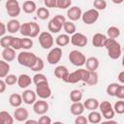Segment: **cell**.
<instances>
[{"label":"cell","mask_w":124,"mask_h":124,"mask_svg":"<svg viewBox=\"0 0 124 124\" xmlns=\"http://www.w3.org/2000/svg\"><path fill=\"white\" fill-rule=\"evenodd\" d=\"M104 46L106 47L108 54L111 59H118L121 56V53H122L121 46L116 40L108 38Z\"/></svg>","instance_id":"6da1fadb"},{"label":"cell","mask_w":124,"mask_h":124,"mask_svg":"<svg viewBox=\"0 0 124 124\" xmlns=\"http://www.w3.org/2000/svg\"><path fill=\"white\" fill-rule=\"evenodd\" d=\"M89 73L90 72L85 69H78L75 72L69 73L64 81L68 83H78V81L86 82L89 78Z\"/></svg>","instance_id":"7a4b0ae2"},{"label":"cell","mask_w":124,"mask_h":124,"mask_svg":"<svg viewBox=\"0 0 124 124\" xmlns=\"http://www.w3.org/2000/svg\"><path fill=\"white\" fill-rule=\"evenodd\" d=\"M37 55L33 52H30V51H27V50H24V51H21L17 54V62L19 63V65L21 66H24V67H27V68H31L36 60H37Z\"/></svg>","instance_id":"3957f363"},{"label":"cell","mask_w":124,"mask_h":124,"mask_svg":"<svg viewBox=\"0 0 124 124\" xmlns=\"http://www.w3.org/2000/svg\"><path fill=\"white\" fill-rule=\"evenodd\" d=\"M66 22V18L62 15H56L53 18H51L47 24V29L51 33H58L61 31L64 23Z\"/></svg>","instance_id":"277c9868"},{"label":"cell","mask_w":124,"mask_h":124,"mask_svg":"<svg viewBox=\"0 0 124 124\" xmlns=\"http://www.w3.org/2000/svg\"><path fill=\"white\" fill-rule=\"evenodd\" d=\"M69 61L74 66L80 67L85 64L86 58H85V55L81 51H79L78 49H74L69 53Z\"/></svg>","instance_id":"5b68a950"},{"label":"cell","mask_w":124,"mask_h":124,"mask_svg":"<svg viewBox=\"0 0 124 124\" xmlns=\"http://www.w3.org/2000/svg\"><path fill=\"white\" fill-rule=\"evenodd\" d=\"M5 7H6V11L7 14L12 16V17H16L17 16H19L21 8L19 6L18 1L16 0H8L5 3Z\"/></svg>","instance_id":"8992f818"},{"label":"cell","mask_w":124,"mask_h":124,"mask_svg":"<svg viewBox=\"0 0 124 124\" xmlns=\"http://www.w3.org/2000/svg\"><path fill=\"white\" fill-rule=\"evenodd\" d=\"M39 43L44 49H49L52 47L54 40L49 32H41L39 34Z\"/></svg>","instance_id":"52a82bcc"},{"label":"cell","mask_w":124,"mask_h":124,"mask_svg":"<svg viewBox=\"0 0 124 124\" xmlns=\"http://www.w3.org/2000/svg\"><path fill=\"white\" fill-rule=\"evenodd\" d=\"M36 95L39 96V98H41L42 100L47 99L50 97L51 95V89L48 85V82H42L36 85V91H35Z\"/></svg>","instance_id":"ba28073f"},{"label":"cell","mask_w":124,"mask_h":124,"mask_svg":"<svg viewBox=\"0 0 124 124\" xmlns=\"http://www.w3.org/2000/svg\"><path fill=\"white\" fill-rule=\"evenodd\" d=\"M99 108L101 110L102 115L107 119V120H110L113 118L114 116V110L112 108V106L110 104V102L108 101H103L101 104H99Z\"/></svg>","instance_id":"9c48e42d"},{"label":"cell","mask_w":124,"mask_h":124,"mask_svg":"<svg viewBox=\"0 0 124 124\" xmlns=\"http://www.w3.org/2000/svg\"><path fill=\"white\" fill-rule=\"evenodd\" d=\"M99 16H100V14L98 11H96L95 9H90V10L85 11L81 15V19L85 24L90 25V24L95 23L98 20Z\"/></svg>","instance_id":"30bf717a"},{"label":"cell","mask_w":124,"mask_h":124,"mask_svg":"<svg viewBox=\"0 0 124 124\" xmlns=\"http://www.w3.org/2000/svg\"><path fill=\"white\" fill-rule=\"evenodd\" d=\"M61 57H62V49L59 46L51 48L47 54V62L50 65H55L61 60Z\"/></svg>","instance_id":"8fae6325"},{"label":"cell","mask_w":124,"mask_h":124,"mask_svg":"<svg viewBox=\"0 0 124 124\" xmlns=\"http://www.w3.org/2000/svg\"><path fill=\"white\" fill-rule=\"evenodd\" d=\"M72 45H74L75 46H85L88 43V40H87V37L85 35H83L82 33H78V32H76L75 34L72 35L71 39H70Z\"/></svg>","instance_id":"7c38bea8"},{"label":"cell","mask_w":124,"mask_h":124,"mask_svg":"<svg viewBox=\"0 0 124 124\" xmlns=\"http://www.w3.org/2000/svg\"><path fill=\"white\" fill-rule=\"evenodd\" d=\"M33 110L36 114H39V115H44L47 112L48 110V104L46 101L45 100H39V101H36L34 104H33Z\"/></svg>","instance_id":"4fadbf2b"},{"label":"cell","mask_w":124,"mask_h":124,"mask_svg":"<svg viewBox=\"0 0 124 124\" xmlns=\"http://www.w3.org/2000/svg\"><path fill=\"white\" fill-rule=\"evenodd\" d=\"M81 15H82V12H81V9L78 6H73V7H70L67 11V16L68 18L70 19V21H76V20H78L80 17H81Z\"/></svg>","instance_id":"5bb4252c"},{"label":"cell","mask_w":124,"mask_h":124,"mask_svg":"<svg viewBox=\"0 0 124 124\" xmlns=\"http://www.w3.org/2000/svg\"><path fill=\"white\" fill-rule=\"evenodd\" d=\"M21 98H22V102L25 103L26 105H33L36 102L37 95H36V93L33 90L26 89L21 94Z\"/></svg>","instance_id":"9a60e30c"},{"label":"cell","mask_w":124,"mask_h":124,"mask_svg":"<svg viewBox=\"0 0 124 124\" xmlns=\"http://www.w3.org/2000/svg\"><path fill=\"white\" fill-rule=\"evenodd\" d=\"M28 116H29V112L26 108H22V107H19L17 108H16L15 112H14V119H16V121H19V122H22V121H26L28 119Z\"/></svg>","instance_id":"2e32d148"},{"label":"cell","mask_w":124,"mask_h":124,"mask_svg":"<svg viewBox=\"0 0 124 124\" xmlns=\"http://www.w3.org/2000/svg\"><path fill=\"white\" fill-rule=\"evenodd\" d=\"M108 37L102 33H96L92 37V45L95 47H103L107 41Z\"/></svg>","instance_id":"e0dca14e"},{"label":"cell","mask_w":124,"mask_h":124,"mask_svg":"<svg viewBox=\"0 0 124 124\" xmlns=\"http://www.w3.org/2000/svg\"><path fill=\"white\" fill-rule=\"evenodd\" d=\"M85 66H86V70L89 72H96V70L99 67V60L97 57H89L86 59L85 61Z\"/></svg>","instance_id":"ac0fdd59"},{"label":"cell","mask_w":124,"mask_h":124,"mask_svg":"<svg viewBox=\"0 0 124 124\" xmlns=\"http://www.w3.org/2000/svg\"><path fill=\"white\" fill-rule=\"evenodd\" d=\"M20 25L21 24H20V22L17 19H11V20L8 21V23L6 25V29L11 34H15L16 32H19Z\"/></svg>","instance_id":"d6986e66"},{"label":"cell","mask_w":124,"mask_h":124,"mask_svg":"<svg viewBox=\"0 0 124 124\" xmlns=\"http://www.w3.org/2000/svg\"><path fill=\"white\" fill-rule=\"evenodd\" d=\"M32 82V79L31 78L27 75V74H21L19 77H17V85L20 87V88H26L28 87Z\"/></svg>","instance_id":"ffe728a7"},{"label":"cell","mask_w":124,"mask_h":124,"mask_svg":"<svg viewBox=\"0 0 124 124\" xmlns=\"http://www.w3.org/2000/svg\"><path fill=\"white\" fill-rule=\"evenodd\" d=\"M68 75H69V70H68V68L66 66L60 65V66H57L54 69V76L57 78H60L62 80H64L67 78Z\"/></svg>","instance_id":"44dd1931"},{"label":"cell","mask_w":124,"mask_h":124,"mask_svg":"<svg viewBox=\"0 0 124 124\" xmlns=\"http://www.w3.org/2000/svg\"><path fill=\"white\" fill-rule=\"evenodd\" d=\"M99 101L96 98H87L84 103H83V107L85 109L88 110H96L99 108Z\"/></svg>","instance_id":"7402d4cb"},{"label":"cell","mask_w":124,"mask_h":124,"mask_svg":"<svg viewBox=\"0 0 124 124\" xmlns=\"http://www.w3.org/2000/svg\"><path fill=\"white\" fill-rule=\"evenodd\" d=\"M2 58L6 62H11L16 58V50L13 49L12 47H7L3 48L2 50Z\"/></svg>","instance_id":"603a6c76"},{"label":"cell","mask_w":124,"mask_h":124,"mask_svg":"<svg viewBox=\"0 0 124 124\" xmlns=\"http://www.w3.org/2000/svg\"><path fill=\"white\" fill-rule=\"evenodd\" d=\"M70 111L73 115H81L84 111V107H83V104L80 103V102H78V103H73L70 107Z\"/></svg>","instance_id":"cb8c5ba5"},{"label":"cell","mask_w":124,"mask_h":124,"mask_svg":"<svg viewBox=\"0 0 124 124\" xmlns=\"http://www.w3.org/2000/svg\"><path fill=\"white\" fill-rule=\"evenodd\" d=\"M22 10L26 14H32V13H34V12L37 11L36 3L34 1H32V0L24 1L23 4H22Z\"/></svg>","instance_id":"d4e9b609"},{"label":"cell","mask_w":124,"mask_h":124,"mask_svg":"<svg viewBox=\"0 0 124 124\" xmlns=\"http://www.w3.org/2000/svg\"><path fill=\"white\" fill-rule=\"evenodd\" d=\"M9 103L12 107L14 108H19L22 104V98L21 95L17 94V93H13L10 97H9Z\"/></svg>","instance_id":"484cf974"},{"label":"cell","mask_w":124,"mask_h":124,"mask_svg":"<svg viewBox=\"0 0 124 124\" xmlns=\"http://www.w3.org/2000/svg\"><path fill=\"white\" fill-rule=\"evenodd\" d=\"M14 117L8 111H0V124H14Z\"/></svg>","instance_id":"4316f807"},{"label":"cell","mask_w":124,"mask_h":124,"mask_svg":"<svg viewBox=\"0 0 124 124\" xmlns=\"http://www.w3.org/2000/svg\"><path fill=\"white\" fill-rule=\"evenodd\" d=\"M101 118H102V115L100 112L96 111V110H92L88 116H87V120L88 122L92 123V124H99L101 122Z\"/></svg>","instance_id":"83f0119b"},{"label":"cell","mask_w":124,"mask_h":124,"mask_svg":"<svg viewBox=\"0 0 124 124\" xmlns=\"http://www.w3.org/2000/svg\"><path fill=\"white\" fill-rule=\"evenodd\" d=\"M55 43L59 46H65L70 43V36L67 34H60L55 39Z\"/></svg>","instance_id":"f1b7e54d"},{"label":"cell","mask_w":124,"mask_h":124,"mask_svg":"<svg viewBox=\"0 0 124 124\" xmlns=\"http://www.w3.org/2000/svg\"><path fill=\"white\" fill-rule=\"evenodd\" d=\"M30 24V30H29V38H35L39 35L40 33V25L35 22V21H32V22H29Z\"/></svg>","instance_id":"f546056e"},{"label":"cell","mask_w":124,"mask_h":124,"mask_svg":"<svg viewBox=\"0 0 124 124\" xmlns=\"http://www.w3.org/2000/svg\"><path fill=\"white\" fill-rule=\"evenodd\" d=\"M63 29H64V31L66 32L67 35H73V34H75L76 31H77V27H76L75 23H74L73 21H70V20H69V21H66V22L64 23Z\"/></svg>","instance_id":"4dcf8cb0"},{"label":"cell","mask_w":124,"mask_h":124,"mask_svg":"<svg viewBox=\"0 0 124 124\" xmlns=\"http://www.w3.org/2000/svg\"><path fill=\"white\" fill-rule=\"evenodd\" d=\"M107 34L108 39H113L115 40L116 38H118L120 36V29L116 26H110L108 28L107 30Z\"/></svg>","instance_id":"1f68e13d"},{"label":"cell","mask_w":124,"mask_h":124,"mask_svg":"<svg viewBox=\"0 0 124 124\" xmlns=\"http://www.w3.org/2000/svg\"><path fill=\"white\" fill-rule=\"evenodd\" d=\"M10 72V65L4 60H0V78H6Z\"/></svg>","instance_id":"d6a6232c"},{"label":"cell","mask_w":124,"mask_h":124,"mask_svg":"<svg viewBox=\"0 0 124 124\" xmlns=\"http://www.w3.org/2000/svg\"><path fill=\"white\" fill-rule=\"evenodd\" d=\"M36 14H37V16L42 20H46L49 17V11L46 7L38 8L37 11H36Z\"/></svg>","instance_id":"836d02e7"},{"label":"cell","mask_w":124,"mask_h":124,"mask_svg":"<svg viewBox=\"0 0 124 124\" xmlns=\"http://www.w3.org/2000/svg\"><path fill=\"white\" fill-rule=\"evenodd\" d=\"M82 99V92L78 89H74L70 92V100L73 103H78L80 102Z\"/></svg>","instance_id":"e575fe53"},{"label":"cell","mask_w":124,"mask_h":124,"mask_svg":"<svg viewBox=\"0 0 124 124\" xmlns=\"http://www.w3.org/2000/svg\"><path fill=\"white\" fill-rule=\"evenodd\" d=\"M13 39H14V36H11V35L3 36V37L0 39V46H1L3 48L11 47V45H12Z\"/></svg>","instance_id":"d590c367"},{"label":"cell","mask_w":124,"mask_h":124,"mask_svg":"<svg viewBox=\"0 0 124 124\" xmlns=\"http://www.w3.org/2000/svg\"><path fill=\"white\" fill-rule=\"evenodd\" d=\"M44 67H45L44 60L41 57H37V60L35 62V64L30 68V70L33 71V72H40L44 69Z\"/></svg>","instance_id":"8d00e7d4"},{"label":"cell","mask_w":124,"mask_h":124,"mask_svg":"<svg viewBox=\"0 0 124 124\" xmlns=\"http://www.w3.org/2000/svg\"><path fill=\"white\" fill-rule=\"evenodd\" d=\"M98 81H99V75L97 74V72H90L89 78L85 83L88 85H96Z\"/></svg>","instance_id":"74e56055"},{"label":"cell","mask_w":124,"mask_h":124,"mask_svg":"<svg viewBox=\"0 0 124 124\" xmlns=\"http://www.w3.org/2000/svg\"><path fill=\"white\" fill-rule=\"evenodd\" d=\"M32 82H34V83L37 85V84H39V83H42V82H48V81H47L46 77L44 74L37 73V74L34 75L33 79H32Z\"/></svg>","instance_id":"f35d334b"},{"label":"cell","mask_w":124,"mask_h":124,"mask_svg":"<svg viewBox=\"0 0 124 124\" xmlns=\"http://www.w3.org/2000/svg\"><path fill=\"white\" fill-rule=\"evenodd\" d=\"M33 46V40L31 38H22L21 39V48L28 50Z\"/></svg>","instance_id":"ab89813d"},{"label":"cell","mask_w":124,"mask_h":124,"mask_svg":"<svg viewBox=\"0 0 124 124\" xmlns=\"http://www.w3.org/2000/svg\"><path fill=\"white\" fill-rule=\"evenodd\" d=\"M119 85L120 84H118L116 82H112V83L108 84V87H107V93H108V95H109L111 97H115V92H116V90H117V88H118Z\"/></svg>","instance_id":"60d3db41"},{"label":"cell","mask_w":124,"mask_h":124,"mask_svg":"<svg viewBox=\"0 0 124 124\" xmlns=\"http://www.w3.org/2000/svg\"><path fill=\"white\" fill-rule=\"evenodd\" d=\"M29 30H30V24H29V22H25V23H22V24L20 25L19 33H20L23 37L29 38Z\"/></svg>","instance_id":"b9f144b4"},{"label":"cell","mask_w":124,"mask_h":124,"mask_svg":"<svg viewBox=\"0 0 124 124\" xmlns=\"http://www.w3.org/2000/svg\"><path fill=\"white\" fill-rule=\"evenodd\" d=\"M93 6L96 11H103L107 8V2L105 0H95L93 2Z\"/></svg>","instance_id":"7bdbcfd3"},{"label":"cell","mask_w":124,"mask_h":124,"mask_svg":"<svg viewBox=\"0 0 124 124\" xmlns=\"http://www.w3.org/2000/svg\"><path fill=\"white\" fill-rule=\"evenodd\" d=\"M114 112L118 113V114H122L124 113V101L120 100V101H117L115 104H114V107L112 108Z\"/></svg>","instance_id":"ee69618b"},{"label":"cell","mask_w":124,"mask_h":124,"mask_svg":"<svg viewBox=\"0 0 124 124\" xmlns=\"http://www.w3.org/2000/svg\"><path fill=\"white\" fill-rule=\"evenodd\" d=\"M72 5L71 0H56V8L59 9H67Z\"/></svg>","instance_id":"f6af8a7d"},{"label":"cell","mask_w":124,"mask_h":124,"mask_svg":"<svg viewBox=\"0 0 124 124\" xmlns=\"http://www.w3.org/2000/svg\"><path fill=\"white\" fill-rule=\"evenodd\" d=\"M11 47L15 50H18L21 48V38H18V37H14L13 39V42H12V45H11Z\"/></svg>","instance_id":"bcb514c9"},{"label":"cell","mask_w":124,"mask_h":124,"mask_svg":"<svg viewBox=\"0 0 124 124\" xmlns=\"http://www.w3.org/2000/svg\"><path fill=\"white\" fill-rule=\"evenodd\" d=\"M4 81H5V83L7 85H14L17 81V77L16 75H8L5 78V80Z\"/></svg>","instance_id":"7dc6e473"},{"label":"cell","mask_w":124,"mask_h":124,"mask_svg":"<svg viewBox=\"0 0 124 124\" xmlns=\"http://www.w3.org/2000/svg\"><path fill=\"white\" fill-rule=\"evenodd\" d=\"M115 97H117L118 99L120 100H123L124 99V85L120 84L115 92Z\"/></svg>","instance_id":"c3c4849f"},{"label":"cell","mask_w":124,"mask_h":124,"mask_svg":"<svg viewBox=\"0 0 124 124\" xmlns=\"http://www.w3.org/2000/svg\"><path fill=\"white\" fill-rule=\"evenodd\" d=\"M75 124H88V120L87 117L81 115H78L75 119Z\"/></svg>","instance_id":"681fc988"},{"label":"cell","mask_w":124,"mask_h":124,"mask_svg":"<svg viewBox=\"0 0 124 124\" xmlns=\"http://www.w3.org/2000/svg\"><path fill=\"white\" fill-rule=\"evenodd\" d=\"M38 124H51V119L49 116H46V114H44L39 118Z\"/></svg>","instance_id":"f907efd6"},{"label":"cell","mask_w":124,"mask_h":124,"mask_svg":"<svg viewBox=\"0 0 124 124\" xmlns=\"http://www.w3.org/2000/svg\"><path fill=\"white\" fill-rule=\"evenodd\" d=\"M44 4L47 8H56V0H45Z\"/></svg>","instance_id":"816d5d0a"},{"label":"cell","mask_w":124,"mask_h":124,"mask_svg":"<svg viewBox=\"0 0 124 124\" xmlns=\"http://www.w3.org/2000/svg\"><path fill=\"white\" fill-rule=\"evenodd\" d=\"M6 31H7V29H6V25H5L2 21H0V37L5 36Z\"/></svg>","instance_id":"f5cc1de1"},{"label":"cell","mask_w":124,"mask_h":124,"mask_svg":"<svg viewBox=\"0 0 124 124\" xmlns=\"http://www.w3.org/2000/svg\"><path fill=\"white\" fill-rule=\"evenodd\" d=\"M6 87H7V84L5 83V81L2 80V79H0V94L3 93V92H5Z\"/></svg>","instance_id":"db71d44e"},{"label":"cell","mask_w":124,"mask_h":124,"mask_svg":"<svg viewBox=\"0 0 124 124\" xmlns=\"http://www.w3.org/2000/svg\"><path fill=\"white\" fill-rule=\"evenodd\" d=\"M118 80L121 84L124 83V71H121L119 74H118Z\"/></svg>","instance_id":"11a10c76"},{"label":"cell","mask_w":124,"mask_h":124,"mask_svg":"<svg viewBox=\"0 0 124 124\" xmlns=\"http://www.w3.org/2000/svg\"><path fill=\"white\" fill-rule=\"evenodd\" d=\"M100 124H118L116 121L110 119V120H106V121H103V122H100Z\"/></svg>","instance_id":"9f6ffc18"},{"label":"cell","mask_w":124,"mask_h":124,"mask_svg":"<svg viewBox=\"0 0 124 124\" xmlns=\"http://www.w3.org/2000/svg\"><path fill=\"white\" fill-rule=\"evenodd\" d=\"M25 124H38V121L34 119H27L25 121Z\"/></svg>","instance_id":"6f0895ef"},{"label":"cell","mask_w":124,"mask_h":124,"mask_svg":"<svg viewBox=\"0 0 124 124\" xmlns=\"http://www.w3.org/2000/svg\"><path fill=\"white\" fill-rule=\"evenodd\" d=\"M51 124H65V123L60 122V121H55V122H53V123H51Z\"/></svg>","instance_id":"680465c9"}]
</instances>
